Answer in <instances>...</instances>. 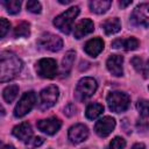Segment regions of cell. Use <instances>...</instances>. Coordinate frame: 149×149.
Returning <instances> with one entry per match:
<instances>
[{
    "label": "cell",
    "mask_w": 149,
    "mask_h": 149,
    "mask_svg": "<svg viewBox=\"0 0 149 149\" xmlns=\"http://www.w3.org/2000/svg\"><path fill=\"white\" fill-rule=\"evenodd\" d=\"M22 69L21 59L12 51H2L0 55V80L8 81L14 79Z\"/></svg>",
    "instance_id": "6da1fadb"
},
{
    "label": "cell",
    "mask_w": 149,
    "mask_h": 149,
    "mask_svg": "<svg viewBox=\"0 0 149 149\" xmlns=\"http://www.w3.org/2000/svg\"><path fill=\"white\" fill-rule=\"evenodd\" d=\"M79 14V7L73 6L70 7L69 9H66L64 13L59 14L57 17H55L54 20V24L56 28H58L62 33L64 34H70L72 28H73V22L74 19L78 16Z\"/></svg>",
    "instance_id": "7a4b0ae2"
},
{
    "label": "cell",
    "mask_w": 149,
    "mask_h": 149,
    "mask_svg": "<svg viewBox=\"0 0 149 149\" xmlns=\"http://www.w3.org/2000/svg\"><path fill=\"white\" fill-rule=\"evenodd\" d=\"M97 87H98V84H97V80L94 78L84 77L78 81V84L76 86L74 95H76L77 100L84 101L95 93Z\"/></svg>",
    "instance_id": "3957f363"
},
{
    "label": "cell",
    "mask_w": 149,
    "mask_h": 149,
    "mask_svg": "<svg viewBox=\"0 0 149 149\" xmlns=\"http://www.w3.org/2000/svg\"><path fill=\"white\" fill-rule=\"evenodd\" d=\"M107 104H108V107L112 112L121 113V112H125L129 107L130 98L125 92L114 91L107 95Z\"/></svg>",
    "instance_id": "277c9868"
},
{
    "label": "cell",
    "mask_w": 149,
    "mask_h": 149,
    "mask_svg": "<svg viewBox=\"0 0 149 149\" xmlns=\"http://www.w3.org/2000/svg\"><path fill=\"white\" fill-rule=\"evenodd\" d=\"M59 95V90L56 85H49L48 87L43 88L40 93V102L38 107L41 111H45L50 107H52Z\"/></svg>",
    "instance_id": "5b68a950"
},
{
    "label": "cell",
    "mask_w": 149,
    "mask_h": 149,
    "mask_svg": "<svg viewBox=\"0 0 149 149\" xmlns=\"http://www.w3.org/2000/svg\"><path fill=\"white\" fill-rule=\"evenodd\" d=\"M35 102H36V94L34 91H28V92L23 93V95L21 97V99L19 100L17 105L14 108V115L16 118L24 116L26 114H28L31 111Z\"/></svg>",
    "instance_id": "8992f818"
},
{
    "label": "cell",
    "mask_w": 149,
    "mask_h": 149,
    "mask_svg": "<svg viewBox=\"0 0 149 149\" xmlns=\"http://www.w3.org/2000/svg\"><path fill=\"white\" fill-rule=\"evenodd\" d=\"M57 71V63L54 58H42L36 63V72L42 78L52 79L56 77Z\"/></svg>",
    "instance_id": "52a82bcc"
},
{
    "label": "cell",
    "mask_w": 149,
    "mask_h": 149,
    "mask_svg": "<svg viewBox=\"0 0 149 149\" xmlns=\"http://www.w3.org/2000/svg\"><path fill=\"white\" fill-rule=\"evenodd\" d=\"M37 44L43 50H48V51L55 52V51H59L62 49L63 40L57 35L47 33V34H43L40 37V40L37 41Z\"/></svg>",
    "instance_id": "ba28073f"
},
{
    "label": "cell",
    "mask_w": 149,
    "mask_h": 149,
    "mask_svg": "<svg viewBox=\"0 0 149 149\" xmlns=\"http://www.w3.org/2000/svg\"><path fill=\"white\" fill-rule=\"evenodd\" d=\"M130 20L135 26L149 27V3H141L136 6L132 13Z\"/></svg>",
    "instance_id": "9c48e42d"
},
{
    "label": "cell",
    "mask_w": 149,
    "mask_h": 149,
    "mask_svg": "<svg viewBox=\"0 0 149 149\" xmlns=\"http://www.w3.org/2000/svg\"><path fill=\"white\" fill-rule=\"evenodd\" d=\"M115 128V120L112 116H104L99 119L94 125V132L100 137L108 136Z\"/></svg>",
    "instance_id": "30bf717a"
},
{
    "label": "cell",
    "mask_w": 149,
    "mask_h": 149,
    "mask_svg": "<svg viewBox=\"0 0 149 149\" xmlns=\"http://www.w3.org/2000/svg\"><path fill=\"white\" fill-rule=\"evenodd\" d=\"M36 126L41 132H43V133H45L48 135H54L59 130V128L62 126V122H61V120L58 118L51 116V118L37 121Z\"/></svg>",
    "instance_id": "8fae6325"
},
{
    "label": "cell",
    "mask_w": 149,
    "mask_h": 149,
    "mask_svg": "<svg viewBox=\"0 0 149 149\" xmlns=\"http://www.w3.org/2000/svg\"><path fill=\"white\" fill-rule=\"evenodd\" d=\"M68 136H69V140H70L71 143L78 144V143H80V142H83V141H85L87 139L88 129L83 123H77V125L70 127Z\"/></svg>",
    "instance_id": "7c38bea8"
},
{
    "label": "cell",
    "mask_w": 149,
    "mask_h": 149,
    "mask_svg": "<svg viewBox=\"0 0 149 149\" xmlns=\"http://www.w3.org/2000/svg\"><path fill=\"white\" fill-rule=\"evenodd\" d=\"M122 64H123V57L120 55H111L106 62L107 70L115 77H120L123 74Z\"/></svg>",
    "instance_id": "4fadbf2b"
},
{
    "label": "cell",
    "mask_w": 149,
    "mask_h": 149,
    "mask_svg": "<svg viewBox=\"0 0 149 149\" xmlns=\"http://www.w3.org/2000/svg\"><path fill=\"white\" fill-rule=\"evenodd\" d=\"M93 30H94L93 22L90 19H83L76 24V27L73 29V35L76 38H81L84 36L91 34Z\"/></svg>",
    "instance_id": "5bb4252c"
},
{
    "label": "cell",
    "mask_w": 149,
    "mask_h": 149,
    "mask_svg": "<svg viewBox=\"0 0 149 149\" xmlns=\"http://www.w3.org/2000/svg\"><path fill=\"white\" fill-rule=\"evenodd\" d=\"M13 135L16 139H19V140H21V141H23V142L27 143L33 137V129H31L30 123L22 122V123L15 126L13 128Z\"/></svg>",
    "instance_id": "9a60e30c"
},
{
    "label": "cell",
    "mask_w": 149,
    "mask_h": 149,
    "mask_svg": "<svg viewBox=\"0 0 149 149\" xmlns=\"http://www.w3.org/2000/svg\"><path fill=\"white\" fill-rule=\"evenodd\" d=\"M104 45H105L104 41L100 37H95V38H92L85 43L84 50L87 55H90L92 57H97L104 50Z\"/></svg>",
    "instance_id": "2e32d148"
},
{
    "label": "cell",
    "mask_w": 149,
    "mask_h": 149,
    "mask_svg": "<svg viewBox=\"0 0 149 149\" xmlns=\"http://www.w3.org/2000/svg\"><path fill=\"white\" fill-rule=\"evenodd\" d=\"M101 28L104 29V31L107 35L116 34L121 29V22H120V20L118 17L108 19V20H106V21H104L101 23Z\"/></svg>",
    "instance_id": "e0dca14e"
},
{
    "label": "cell",
    "mask_w": 149,
    "mask_h": 149,
    "mask_svg": "<svg viewBox=\"0 0 149 149\" xmlns=\"http://www.w3.org/2000/svg\"><path fill=\"white\" fill-rule=\"evenodd\" d=\"M112 47L115 49L123 48L125 50H135L139 47V41L134 37H128L126 40H115L112 43Z\"/></svg>",
    "instance_id": "ac0fdd59"
},
{
    "label": "cell",
    "mask_w": 149,
    "mask_h": 149,
    "mask_svg": "<svg viewBox=\"0 0 149 149\" xmlns=\"http://www.w3.org/2000/svg\"><path fill=\"white\" fill-rule=\"evenodd\" d=\"M74 56H76V52L73 50H69L65 56L63 57V61H62V68H61V73L63 76H69L71 69H72V65H73V62H74Z\"/></svg>",
    "instance_id": "d6986e66"
},
{
    "label": "cell",
    "mask_w": 149,
    "mask_h": 149,
    "mask_svg": "<svg viewBox=\"0 0 149 149\" xmlns=\"http://www.w3.org/2000/svg\"><path fill=\"white\" fill-rule=\"evenodd\" d=\"M112 2L109 0H93L90 1L88 6L90 9L95 14H104L107 12V9L111 7Z\"/></svg>",
    "instance_id": "ffe728a7"
},
{
    "label": "cell",
    "mask_w": 149,
    "mask_h": 149,
    "mask_svg": "<svg viewBox=\"0 0 149 149\" xmlns=\"http://www.w3.org/2000/svg\"><path fill=\"white\" fill-rule=\"evenodd\" d=\"M132 64L135 68V70L140 73L143 74L144 78L149 77V59L148 61H143L140 57H134L132 59Z\"/></svg>",
    "instance_id": "44dd1931"
},
{
    "label": "cell",
    "mask_w": 149,
    "mask_h": 149,
    "mask_svg": "<svg viewBox=\"0 0 149 149\" xmlns=\"http://www.w3.org/2000/svg\"><path fill=\"white\" fill-rule=\"evenodd\" d=\"M102 112H104V106L100 105V104L93 102V104H90V105L86 107L85 115H86L87 119L94 120V119H97L99 115H101Z\"/></svg>",
    "instance_id": "7402d4cb"
},
{
    "label": "cell",
    "mask_w": 149,
    "mask_h": 149,
    "mask_svg": "<svg viewBox=\"0 0 149 149\" xmlns=\"http://www.w3.org/2000/svg\"><path fill=\"white\" fill-rule=\"evenodd\" d=\"M17 93H19V86L17 85H9V86L5 87V90L2 92V97H3L6 102L10 104L17 97Z\"/></svg>",
    "instance_id": "603a6c76"
},
{
    "label": "cell",
    "mask_w": 149,
    "mask_h": 149,
    "mask_svg": "<svg viewBox=\"0 0 149 149\" xmlns=\"http://www.w3.org/2000/svg\"><path fill=\"white\" fill-rule=\"evenodd\" d=\"M30 35V26L28 22H21L14 28L15 37H28Z\"/></svg>",
    "instance_id": "cb8c5ba5"
},
{
    "label": "cell",
    "mask_w": 149,
    "mask_h": 149,
    "mask_svg": "<svg viewBox=\"0 0 149 149\" xmlns=\"http://www.w3.org/2000/svg\"><path fill=\"white\" fill-rule=\"evenodd\" d=\"M1 5L6 8V10L9 14H17L21 8V1L20 0H9V1H1Z\"/></svg>",
    "instance_id": "d4e9b609"
},
{
    "label": "cell",
    "mask_w": 149,
    "mask_h": 149,
    "mask_svg": "<svg viewBox=\"0 0 149 149\" xmlns=\"http://www.w3.org/2000/svg\"><path fill=\"white\" fill-rule=\"evenodd\" d=\"M136 108L142 118H149V100L140 99L136 102Z\"/></svg>",
    "instance_id": "484cf974"
},
{
    "label": "cell",
    "mask_w": 149,
    "mask_h": 149,
    "mask_svg": "<svg viewBox=\"0 0 149 149\" xmlns=\"http://www.w3.org/2000/svg\"><path fill=\"white\" fill-rule=\"evenodd\" d=\"M125 147H126V141L122 137L116 136L111 141L108 149H125Z\"/></svg>",
    "instance_id": "4316f807"
},
{
    "label": "cell",
    "mask_w": 149,
    "mask_h": 149,
    "mask_svg": "<svg viewBox=\"0 0 149 149\" xmlns=\"http://www.w3.org/2000/svg\"><path fill=\"white\" fill-rule=\"evenodd\" d=\"M27 9L31 13H35V14H38L41 13V9H42V6L38 1H35V0H30L27 2Z\"/></svg>",
    "instance_id": "83f0119b"
},
{
    "label": "cell",
    "mask_w": 149,
    "mask_h": 149,
    "mask_svg": "<svg viewBox=\"0 0 149 149\" xmlns=\"http://www.w3.org/2000/svg\"><path fill=\"white\" fill-rule=\"evenodd\" d=\"M10 28V23L5 19V17H1L0 19V37L3 38L5 35L7 34V31L9 30Z\"/></svg>",
    "instance_id": "f1b7e54d"
},
{
    "label": "cell",
    "mask_w": 149,
    "mask_h": 149,
    "mask_svg": "<svg viewBox=\"0 0 149 149\" xmlns=\"http://www.w3.org/2000/svg\"><path fill=\"white\" fill-rule=\"evenodd\" d=\"M27 143L31 144L33 147H40V146L43 143V139H42V137H40V136H37V137H33V139H30Z\"/></svg>",
    "instance_id": "f546056e"
},
{
    "label": "cell",
    "mask_w": 149,
    "mask_h": 149,
    "mask_svg": "<svg viewBox=\"0 0 149 149\" xmlns=\"http://www.w3.org/2000/svg\"><path fill=\"white\" fill-rule=\"evenodd\" d=\"M64 113L68 115V116H71V115H73L74 113H76V107H74V105H72V104H69L65 108H64Z\"/></svg>",
    "instance_id": "4dcf8cb0"
},
{
    "label": "cell",
    "mask_w": 149,
    "mask_h": 149,
    "mask_svg": "<svg viewBox=\"0 0 149 149\" xmlns=\"http://www.w3.org/2000/svg\"><path fill=\"white\" fill-rule=\"evenodd\" d=\"M132 149H146V146L143 143H135L132 147Z\"/></svg>",
    "instance_id": "1f68e13d"
},
{
    "label": "cell",
    "mask_w": 149,
    "mask_h": 149,
    "mask_svg": "<svg viewBox=\"0 0 149 149\" xmlns=\"http://www.w3.org/2000/svg\"><path fill=\"white\" fill-rule=\"evenodd\" d=\"M130 3H132L130 0H128V1H120V2H119V6H120L121 8H125V7H127L128 5H130Z\"/></svg>",
    "instance_id": "d6a6232c"
},
{
    "label": "cell",
    "mask_w": 149,
    "mask_h": 149,
    "mask_svg": "<svg viewBox=\"0 0 149 149\" xmlns=\"http://www.w3.org/2000/svg\"><path fill=\"white\" fill-rule=\"evenodd\" d=\"M2 149H15V147L12 146V144H7V146H3Z\"/></svg>",
    "instance_id": "836d02e7"
},
{
    "label": "cell",
    "mask_w": 149,
    "mask_h": 149,
    "mask_svg": "<svg viewBox=\"0 0 149 149\" xmlns=\"http://www.w3.org/2000/svg\"><path fill=\"white\" fill-rule=\"evenodd\" d=\"M58 2H59V3H65V5H66V3H70L71 0H58Z\"/></svg>",
    "instance_id": "e575fe53"
},
{
    "label": "cell",
    "mask_w": 149,
    "mask_h": 149,
    "mask_svg": "<svg viewBox=\"0 0 149 149\" xmlns=\"http://www.w3.org/2000/svg\"><path fill=\"white\" fill-rule=\"evenodd\" d=\"M148 88H149V87H148Z\"/></svg>",
    "instance_id": "d590c367"
}]
</instances>
